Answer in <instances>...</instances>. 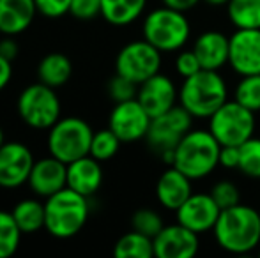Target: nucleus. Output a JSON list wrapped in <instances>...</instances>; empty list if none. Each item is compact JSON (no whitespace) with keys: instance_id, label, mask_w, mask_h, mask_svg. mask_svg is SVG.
I'll return each mask as SVG.
<instances>
[{"instance_id":"obj_1","label":"nucleus","mask_w":260,"mask_h":258,"mask_svg":"<svg viewBox=\"0 0 260 258\" xmlns=\"http://www.w3.org/2000/svg\"><path fill=\"white\" fill-rule=\"evenodd\" d=\"M216 244L234 255L253 251L260 244V212L244 203L223 209L214 228Z\"/></svg>"},{"instance_id":"obj_2","label":"nucleus","mask_w":260,"mask_h":258,"mask_svg":"<svg viewBox=\"0 0 260 258\" xmlns=\"http://www.w3.org/2000/svg\"><path fill=\"white\" fill-rule=\"evenodd\" d=\"M221 145L209 129H191L174 149L172 163L191 180L211 175L219 166Z\"/></svg>"},{"instance_id":"obj_3","label":"nucleus","mask_w":260,"mask_h":258,"mask_svg":"<svg viewBox=\"0 0 260 258\" xmlns=\"http://www.w3.org/2000/svg\"><path fill=\"white\" fill-rule=\"evenodd\" d=\"M229 101L226 82L218 71L202 69L184 78L179 89V104L193 119H209L219 106Z\"/></svg>"},{"instance_id":"obj_4","label":"nucleus","mask_w":260,"mask_h":258,"mask_svg":"<svg viewBox=\"0 0 260 258\" xmlns=\"http://www.w3.org/2000/svg\"><path fill=\"white\" fill-rule=\"evenodd\" d=\"M89 200L71 188L57 191L45 202V230L57 239L75 237L87 223Z\"/></svg>"},{"instance_id":"obj_5","label":"nucleus","mask_w":260,"mask_h":258,"mask_svg":"<svg viewBox=\"0 0 260 258\" xmlns=\"http://www.w3.org/2000/svg\"><path fill=\"white\" fill-rule=\"evenodd\" d=\"M142 34L161 53H172L184 48L191 35V25L184 13L161 6L144 18Z\"/></svg>"},{"instance_id":"obj_6","label":"nucleus","mask_w":260,"mask_h":258,"mask_svg":"<svg viewBox=\"0 0 260 258\" xmlns=\"http://www.w3.org/2000/svg\"><path fill=\"white\" fill-rule=\"evenodd\" d=\"M94 131L80 117H64L48 129V151L66 165L89 156Z\"/></svg>"},{"instance_id":"obj_7","label":"nucleus","mask_w":260,"mask_h":258,"mask_svg":"<svg viewBox=\"0 0 260 258\" xmlns=\"http://www.w3.org/2000/svg\"><path fill=\"white\" fill-rule=\"evenodd\" d=\"M18 115L32 129H50L60 119V101L53 87L38 82L18 97Z\"/></svg>"},{"instance_id":"obj_8","label":"nucleus","mask_w":260,"mask_h":258,"mask_svg":"<svg viewBox=\"0 0 260 258\" xmlns=\"http://www.w3.org/2000/svg\"><path fill=\"white\" fill-rule=\"evenodd\" d=\"M209 121V131L219 141V145H243L253 136L255 131V112L244 108L236 99L226 101L219 106Z\"/></svg>"},{"instance_id":"obj_9","label":"nucleus","mask_w":260,"mask_h":258,"mask_svg":"<svg viewBox=\"0 0 260 258\" xmlns=\"http://www.w3.org/2000/svg\"><path fill=\"white\" fill-rule=\"evenodd\" d=\"M191 114L186 112L181 104L179 106L175 104L172 110L165 112L157 117H152L145 140L156 152L163 156L165 161L172 163L174 149L191 131Z\"/></svg>"},{"instance_id":"obj_10","label":"nucleus","mask_w":260,"mask_h":258,"mask_svg":"<svg viewBox=\"0 0 260 258\" xmlns=\"http://www.w3.org/2000/svg\"><path fill=\"white\" fill-rule=\"evenodd\" d=\"M161 69V52L145 39L122 46L115 59V72L137 85L144 83Z\"/></svg>"},{"instance_id":"obj_11","label":"nucleus","mask_w":260,"mask_h":258,"mask_svg":"<svg viewBox=\"0 0 260 258\" xmlns=\"http://www.w3.org/2000/svg\"><path fill=\"white\" fill-rule=\"evenodd\" d=\"M151 121L152 117L135 97L129 101L115 103L113 110L110 112L108 128L120 138L122 143H131L147 136Z\"/></svg>"},{"instance_id":"obj_12","label":"nucleus","mask_w":260,"mask_h":258,"mask_svg":"<svg viewBox=\"0 0 260 258\" xmlns=\"http://www.w3.org/2000/svg\"><path fill=\"white\" fill-rule=\"evenodd\" d=\"M30 149L21 141H6L0 147V188L14 190L23 186L34 166Z\"/></svg>"},{"instance_id":"obj_13","label":"nucleus","mask_w":260,"mask_h":258,"mask_svg":"<svg viewBox=\"0 0 260 258\" xmlns=\"http://www.w3.org/2000/svg\"><path fill=\"white\" fill-rule=\"evenodd\" d=\"M229 64L239 76L260 75V28H236L230 35Z\"/></svg>"},{"instance_id":"obj_14","label":"nucleus","mask_w":260,"mask_h":258,"mask_svg":"<svg viewBox=\"0 0 260 258\" xmlns=\"http://www.w3.org/2000/svg\"><path fill=\"white\" fill-rule=\"evenodd\" d=\"M175 214L179 223L202 235L212 232L221 209L211 193H191V196L175 210Z\"/></svg>"},{"instance_id":"obj_15","label":"nucleus","mask_w":260,"mask_h":258,"mask_svg":"<svg viewBox=\"0 0 260 258\" xmlns=\"http://www.w3.org/2000/svg\"><path fill=\"white\" fill-rule=\"evenodd\" d=\"M152 242L154 256L157 258H193L200 248L199 234L186 228L179 221L175 225H165Z\"/></svg>"},{"instance_id":"obj_16","label":"nucleus","mask_w":260,"mask_h":258,"mask_svg":"<svg viewBox=\"0 0 260 258\" xmlns=\"http://www.w3.org/2000/svg\"><path fill=\"white\" fill-rule=\"evenodd\" d=\"M137 99L151 117H157L175 106L179 101V90L172 78L157 72L138 85Z\"/></svg>"},{"instance_id":"obj_17","label":"nucleus","mask_w":260,"mask_h":258,"mask_svg":"<svg viewBox=\"0 0 260 258\" xmlns=\"http://www.w3.org/2000/svg\"><path fill=\"white\" fill-rule=\"evenodd\" d=\"M27 184L38 196L48 198L57 191L68 188V165L53 158L52 154L34 161Z\"/></svg>"},{"instance_id":"obj_18","label":"nucleus","mask_w":260,"mask_h":258,"mask_svg":"<svg viewBox=\"0 0 260 258\" xmlns=\"http://www.w3.org/2000/svg\"><path fill=\"white\" fill-rule=\"evenodd\" d=\"M193 180L188 175L177 170L174 165L167 168L159 175L156 182V198L165 209L168 210H177L186 200L191 196Z\"/></svg>"},{"instance_id":"obj_19","label":"nucleus","mask_w":260,"mask_h":258,"mask_svg":"<svg viewBox=\"0 0 260 258\" xmlns=\"http://www.w3.org/2000/svg\"><path fill=\"white\" fill-rule=\"evenodd\" d=\"M101 182H103L101 161H98L90 154L75 159L68 165V188L75 190L76 193L89 198L94 193H98Z\"/></svg>"},{"instance_id":"obj_20","label":"nucleus","mask_w":260,"mask_h":258,"mask_svg":"<svg viewBox=\"0 0 260 258\" xmlns=\"http://www.w3.org/2000/svg\"><path fill=\"white\" fill-rule=\"evenodd\" d=\"M191 50L199 57L202 69L219 71L223 65L229 64L230 38L218 30H207L197 38Z\"/></svg>"},{"instance_id":"obj_21","label":"nucleus","mask_w":260,"mask_h":258,"mask_svg":"<svg viewBox=\"0 0 260 258\" xmlns=\"http://www.w3.org/2000/svg\"><path fill=\"white\" fill-rule=\"evenodd\" d=\"M38 14L34 0H0V32L18 35L30 27Z\"/></svg>"},{"instance_id":"obj_22","label":"nucleus","mask_w":260,"mask_h":258,"mask_svg":"<svg viewBox=\"0 0 260 258\" xmlns=\"http://www.w3.org/2000/svg\"><path fill=\"white\" fill-rule=\"evenodd\" d=\"M147 0H101V16L115 27L137 21L145 11Z\"/></svg>"},{"instance_id":"obj_23","label":"nucleus","mask_w":260,"mask_h":258,"mask_svg":"<svg viewBox=\"0 0 260 258\" xmlns=\"http://www.w3.org/2000/svg\"><path fill=\"white\" fill-rule=\"evenodd\" d=\"M73 75L71 60L64 53H48L38 65V80L48 87H62Z\"/></svg>"},{"instance_id":"obj_24","label":"nucleus","mask_w":260,"mask_h":258,"mask_svg":"<svg viewBox=\"0 0 260 258\" xmlns=\"http://www.w3.org/2000/svg\"><path fill=\"white\" fill-rule=\"evenodd\" d=\"M21 234H36L45 228V203L36 198H25L11 210Z\"/></svg>"},{"instance_id":"obj_25","label":"nucleus","mask_w":260,"mask_h":258,"mask_svg":"<svg viewBox=\"0 0 260 258\" xmlns=\"http://www.w3.org/2000/svg\"><path fill=\"white\" fill-rule=\"evenodd\" d=\"M113 255L117 258H152L154 256V242L147 235L131 230L115 242Z\"/></svg>"},{"instance_id":"obj_26","label":"nucleus","mask_w":260,"mask_h":258,"mask_svg":"<svg viewBox=\"0 0 260 258\" xmlns=\"http://www.w3.org/2000/svg\"><path fill=\"white\" fill-rule=\"evenodd\" d=\"M226 14L236 28H260V0H230Z\"/></svg>"},{"instance_id":"obj_27","label":"nucleus","mask_w":260,"mask_h":258,"mask_svg":"<svg viewBox=\"0 0 260 258\" xmlns=\"http://www.w3.org/2000/svg\"><path fill=\"white\" fill-rule=\"evenodd\" d=\"M21 235L23 234L18 228L13 214L0 210V258H9L16 253Z\"/></svg>"},{"instance_id":"obj_28","label":"nucleus","mask_w":260,"mask_h":258,"mask_svg":"<svg viewBox=\"0 0 260 258\" xmlns=\"http://www.w3.org/2000/svg\"><path fill=\"white\" fill-rule=\"evenodd\" d=\"M234 99L251 112H260V75L241 76L234 90Z\"/></svg>"},{"instance_id":"obj_29","label":"nucleus","mask_w":260,"mask_h":258,"mask_svg":"<svg viewBox=\"0 0 260 258\" xmlns=\"http://www.w3.org/2000/svg\"><path fill=\"white\" fill-rule=\"evenodd\" d=\"M120 138L117 136L110 128L106 129H100L92 134V141H90V152L89 154L92 158H96L98 161H108L113 156L119 152L120 147Z\"/></svg>"},{"instance_id":"obj_30","label":"nucleus","mask_w":260,"mask_h":258,"mask_svg":"<svg viewBox=\"0 0 260 258\" xmlns=\"http://www.w3.org/2000/svg\"><path fill=\"white\" fill-rule=\"evenodd\" d=\"M239 170L246 177L260 179V138L251 136L243 145H239Z\"/></svg>"},{"instance_id":"obj_31","label":"nucleus","mask_w":260,"mask_h":258,"mask_svg":"<svg viewBox=\"0 0 260 258\" xmlns=\"http://www.w3.org/2000/svg\"><path fill=\"white\" fill-rule=\"evenodd\" d=\"M131 227L133 230L140 232V234L147 235V237L154 239L161 230H163L165 223L161 216L152 209H138L137 212L131 216Z\"/></svg>"},{"instance_id":"obj_32","label":"nucleus","mask_w":260,"mask_h":258,"mask_svg":"<svg viewBox=\"0 0 260 258\" xmlns=\"http://www.w3.org/2000/svg\"><path fill=\"white\" fill-rule=\"evenodd\" d=\"M211 196L216 200V203L219 205V209H229L237 203H241V193L239 188L232 182V180H219L211 188Z\"/></svg>"},{"instance_id":"obj_33","label":"nucleus","mask_w":260,"mask_h":258,"mask_svg":"<svg viewBox=\"0 0 260 258\" xmlns=\"http://www.w3.org/2000/svg\"><path fill=\"white\" fill-rule=\"evenodd\" d=\"M108 94L115 103H122V101L135 99L138 94V85L131 80L124 78V76L117 75L110 80L108 83Z\"/></svg>"},{"instance_id":"obj_34","label":"nucleus","mask_w":260,"mask_h":258,"mask_svg":"<svg viewBox=\"0 0 260 258\" xmlns=\"http://www.w3.org/2000/svg\"><path fill=\"white\" fill-rule=\"evenodd\" d=\"M175 71L184 80L197 75L199 71H202V64H200L199 57L195 55L193 50H182L177 55V59H175Z\"/></svg>"},{"instance_id":"obj_35","label":"nucleus","mask_w":260,"mask_h":258,"mask_svg":"<svg viewBox=\"0 0 260 258\" xmlns=\"http://www.w3.org/2000/svg\"><path fill=\"white\" fill-rule=\"evenodd\" d=\"M38 13L46 18H60L71 11L73 0H34Z\"/></svg>"},{"instance_id":"obj_36","label":"nucleus","mask_w":260,"mask_h":258,"mask_svg":"<svg viewBox=\"0 0 260 258\" xmlns=\"http://www.w3.org/2000/svg\"><path fill=\"white\" fill-rule=\"evenodd\" d=\"M69 13L78 20H92L101 14V0H73Z\"/></svg>"},{"instance_id":"obj_37","label":"nucleus","mask_w":260,"mask_h":258,"mask_svg":"<svg viewBox=\"0 0 260 258\" xmlns=\"http://www.w3.org/2000/svg\"><path fill=\"white\" fill-rule=\"evenodd\" d=\"M239 158L241 152L237 145H221L219 151V165L226 170H236L239 168Z\"/></svg>"},{"instance_id":"obj_38","label":"nucleus","mask_w":260,"mask_h":258,"mask_svg":"<svg viewBox=\"0 0 260 258\" xmlns=\"http://www.w3.org/2000/svg\"><path fill=\"white\" fill-rule=\"evenodd\" d=\"M0 55L4 59L11 60V62L18 57V45L13 39V35H7L6 39H0Z\"/></svg>"},{"instance_id":"obj_39","label":"nucleus","mask_w":260,"mask_h":258,"mask_svg":"<svg viewBox=\"0 0 260 258\" xmlns=\"http://www.w3.org/2000/svg\"><path fill=\"white\" fill-rule=\"evenodd\" d=\"M163 6L172 7L175 11H181V13H186V11H191L193 7L199 6L202 0H161Z\"/></svg>"},{"instance_id":"obj_40","label":"nucleus","mask_w":260,"mask_h":258,"mask_svg":"<svg viewBox=\"0 0 260 258\" xmlns=\"http://www.w3.org/2000/svg\"><path fill=\"white\" fill-rule=\"evenodd\" d=\"M13 62L7 59H4L2 55H0V90H4L7 87V83L11 82V78H13Z\"/></svg>"},{"instance_id":"obj_41","label":"nucleus","mask_w":260,"mask_h":258,"mask_svg":"<svg viewBox=\"0 0 260 258\" xmlns=\"http://www.w3.org/2000/svg\"><path fill=\"white\" fill-rule=\"evenodd\" d=\"M204 2H206L207 6H211V7H223V6H226L230 0H204Z\"/></svg>"},{"instance_id":"obj_42","label":"nucleus","mask_w":260,"mask_h":258,"mask_svg":"<svg viewBox=\"0 0 260 258\" xmlns=\"http://www.w3.org/2000/svg\"><path fill=\"white\" fill-rule=\"evenodd\" d=\"M6 143V138H4V131H2V128H0V147Z\"/></svg>"},{"instance_id":"obj_43","label":"nucleus","mask_w":260,"mask_h":258,"mask_svg":"<svg viewBox=\"0 0 260 258\" xmlns=\"http://www.w3.org/2000/svg\"><path fill=\"white\" fill-rule=\"evenodd\" d=\"M0 35H2V32H0Z\"/></svg>"}]
</instances>
